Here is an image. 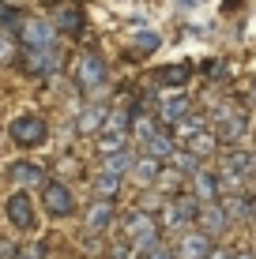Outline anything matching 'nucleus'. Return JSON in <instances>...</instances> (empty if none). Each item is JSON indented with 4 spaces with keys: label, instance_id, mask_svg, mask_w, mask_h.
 Wrapping results in <instances>:
<instances>
[{
    "label": "nucleus",
    "instance_id": "f257e3e1",
    "mask_svg": "<svg viewBox=\"0 0 256 259\" xmlns=\"http://www.w3.org/2000/svg\"><path fill=\"white\" fill-rule=\"evenodd\" d=\"M121 237L136 248V255H143V252H151L155 244H162V226H158V218L151 210L132 207L125 218H121Z\"/></svg>",
    "mask_w": 256,
    "mask_h": 259
},
{
    "label": "nucleus",
    "instance_id": "f03ea898",
    "mask_svg": "<svg viewBox=\"0 0 256 259\" xmlns=\"http://www.w3.org/2000/svg\"><path fill=\"white\" fill-rule=\"evenodd\" d=\"M173 132H177V147H185L192 158H200V162L211 158V154H215V147H218V136L204 124L200 113H189V117H185Z\"/></svg>",
    "mask_w": 256,
    "mask_h": 259
},
{
    "label": "nucleus",
    "instance_id": "7ed1b4c3",
    "mask_svg": "<svg viewBox=\"0 0 256 259\" xmlns=\"http://www.w3.org/2000/svg\"><path fill=\"white\" fill-rule=\"evenodd\" d=\"M196 214H200V203L192 195H173L158 207V226L166 233H185V229L196 226Z\"/></svg>",
    "mask_w": 256,
    "mask_h": 259
},
{
    "label": "nucleus",
    "instance_id": "20e7f679",
    "mask_svg": "<svg viewBox=\"0 0 256 259\" xmlns=\"http://www.w3.org/2000/svg\"><path fill=\"white\" fill-rule=\"evenodd\" d=\"M215 117V136L218 143H230V147H237L245 136H249V113L241 109V105H230V102H218V109L211 113Z\"/></svg>",
    "mask_w": 256,
    "mask_h": 259
},
{
    "label": "nucleus",
    "instance_id": "39448f33",
    "mask_svg": "<svg viewBox=\"0 0 256 259\" xmlns=\"http://www.w3.org/2000/svg\"><path fill=\"white\" fill-rule=\"evenodd\" d=\"M76 83L83 94H102L105 87H109V68H105V60L98 57V53H79L76 60Z\"/></svg>",
    "mask_w": 256,
    "mask_h": 259
},
{
    "label": "nucleus",
    "instance_id": "423d86ee",
    "mask_svg": "<svg viewBox=\"0 0 256 259\" xmlns=\"http://www.w3.org/2000/svg\"><path fill=\"white\" fill-rule=\"evenodd\" d=\"M128 117L132 113H125V109H109L105 113V124L98 128V136H94L98 154H117V150L128 147Z\"/></svg>",
    "mask_w": 256,
    "mask_h": 259
},
{
    "label": "nucleus",
    "instance_id": "0eeeda50",
    "mask_svg": "<svg viewBox=\"0 0 256 259\" xmlns=\"http://www.w3.org/2000/svg\"><path fill=\"white\" fill-rule=\"evenodd\" d=\"M4 218L8 226L15 229V233H34V226H38V210H34V199L26 192H12L4 199Z\"/></svg>",
    "mask_w": 256,
    "mask_h": 259
},
{
    "label": "nucleus",
    "instance_id": "6e6552de",
    "mask_svg": "<svg viewBox=\"0 0 256 259\" xmlns=\"http://www.w3.org/2000/svg\"><path fill=\"white\" fill-rule=\"evenodd\" d=\"M155 120L158 124H170V128H177V124L192 113V102H189V94L185 91H162L155 98Z\"/></svg>",
    "mask_w": 256,
    "mask_h": 259
},
{
    "label": "nucleus",
    "instance_id": "1a4fd4ad",
    "mask_svg": "<svg viewBox=\"0 0 256 259\" xmlns=\"http://www.w3.org/2000/svg\"><path fill=\"white\" fill-rule=\"evenodd\" d=\"M8 136H12V143H19V147H42L49 136L46 120L34 117V113H19L12 124H8Z\"/></svg>",
    "mask_w": 256,
    "mask_h": 259
},
{
    "label": "nucleus",
    "instance_id": "9d476101",
    "mask_svg": "<svg viewBox=\"0 0 256 259\" xmlns=\"http://www.w3.org/2000/svg\"><path fill=\"white\" fill-rule=\"evenodd\" d=\"M42 207H46L53 218H64V214L76 210V199L68 192L64 181H42Z\"/></svg>",
    "mask_w": 256,
    "mask_h": 259
},
{
    "label": "nucleus",
    "instance_id": "9b49d317",
    "mask_svg": "<svg viewBox=\"0 0 256 259\" xmlns=\"http://www.w3.org/2000/svg\"><path fill=\"white\" fill-rule=\"evenodd\" d=\"M207 252H211V237L196 226L177 233V240H173V259H207Z\"/></svg>",
    "mask_w": 256,
    "mask_h": 259
},
{
    "label": "nucleus",
    "instance_id": "f8f14e48",
    "mask_svg": "<svg viewBox=\"0 0 256 259\" xmlns=\"http://www.w3.org/2000/svg\"><path fill=\"white\" fill-rule=\"evenodd\" d=\"M223 173H230V177H237V181L249 184L256 177V154H252V150H245V147H230L223 154Z\"/></svg>",
    "mask_w": 256,
    "mask_h": 259
},
{
    "label": "nucleus",
    "instance_id": "ddd939ff",
    "mask_svg": "<svg viewBox=\"0 0 256 259\" xmlns=\"http://www.w3.org/2000/svg\"><path fill=\"white\" fill-rule=\"evenodd\" d=\"M189 181H192V184H189V195H192L196 203H218V195H223V192H218V177L211 173L207 165H200Z\"/></svg>",
    "mask_w": 256,
    "mask_h": 259
},
{
    "label": "nucleus",
    "instance_id": "4468645a",
    "mask_svg": "<svg viewBox=\"0 0 256 259\" xmlns=\"http://www.w3.org/2000/svg\"><path fill=\"white\" fill-rule=\"evenodd\" d=\"M23 41H26V49L57 46V26L46 23V19H26V23H23Z\"/></svg>",
    "mask_w": 256,
    "mask_h": 259
},
{
    "label": "nucleus",
    "instance_id": "2eb2a0df",
    "mask_svg": "<svg viewBox=\"0 0 256 259\" xmlns=\"http://www.w3.org/2000/svg\"><path fill=\"white\" fill-rule=\"evenodd\" d=\"M139 150H143V154H151V158H158V162H166V158H170L173 150H177V139H173L170 132H166L162 124H158L151 136L143 139V147H139Z\"/></svg>",
    "mask_w": 256,
    "mask_h": 259
},
{
    "label": "nucleus",
    "instance_id": "dca6fc26",
    "mask_svg": "<svg viewBox=\"0 0 256 259\" xmlns=\"http://www.w3.org/2000/svg\"><path fill=\"white\" fill-rule=\"evenodd\" d=\"M26 68L34 75H53L60 68V53L57 46H46V49H26Z\"/></svg>",
    "mask_w": 256,
    "mask_h": 259
},
{
    "label": "nucleus",
    "instance_id": "f3484780",
    "mask_svg": "<svg viewBox=\"0 0 256 259\" xmlns=\"http://www.w3.org/2000/svg\"><path fill=\"white\" fill-rule=\"evenodd\" d=\"M226 226H230V218H226L223 203H200V214H196V229H204V233H223Z\"/></svg>",
    "mask_w": 256,
    "mask_h": 259
},
{
    "label": "nucleus",
    "instance_id": "a211bd4d",
    "mask_svg": "<svg viewBox=\"0 0 256 259\" xmlns=\"http://www.w3.org/2000/svg\"><path fill=\"white\" fill-rule=\"evenodd\" d=\"M158 173H162V162L151 154H139V158H132V169H128V177L136 184H143V188H151V184H158Z\"/></svg>",
    "mask_w": 256,
    "mask_h": 259
},
{
    "label": "nucleus",
    "instance_id": "6ab92c4d",
    "mask_svg": "<svg viewBox=\"0 0 256 259\" xmlns=\"http://www.w3.org/2000/svg\"><path fill=\"white\" fill-rule=\"evenodd\" d=\"M109 222H113V199H94L91 207H87V229H91V233L109 229Z\"/></svg>",
    "mask_w": 256,
    "mask_h": 259
},
{
    "label": "nucleus",
    "instance_id": "aec40b11",
    "mask_svg": "<svg viewBox=\"0 0 256 259\" xmlns=\"http://www.w3.org/2000/svg\"><path fill=\"white\" fill-rule=\"evenodd\" d=\"M185 79H189V64H162V68H155L151 83H162V87H170V91H177Z\"/></svg>",
    "mask_w": 256,
    "mask_h": 259
},
{
    "label": "nucleus",
    "instance_id": "412c9836",
    "mask_svg": "<svg viewBox=\"0 0 256 259\" xmlns=\"http://www.w3.org/2000/svg\"><path fill=\"white\" fill-rule=\"evenodd\" d=\"M105 113H109V109H105V105H98V102L87 105V109L79 113V132H83V136H98V128L105 124Z\"/></svg>",
    "mask_w": 256,
    "mask_h": 259
},
{
    "label": "nucleus",
    "instance_id": "4be33fe9",
    "mask_svg": "<svg viewBox=\"0 0 256 259\" xmlns=\"http://www.w3.org/2000/svg\"><path fill=\"white\" fill-rule=\"evenodd\" d=\"M121 184H125V177L109 173V169H98V173H94V195H98V199H113V195L121 192Z\"/></svg>",
    "mask_w": 256,
    "mask_h": 259
},
{
    "label": "nucleus",
    "instance_id": "5701e85b",
    "mask_svg": "<svg viewBox=\"0 0 256 259\" xmlns=\"http://www.w3.org/2000/svg\"><path fill=\"white\" fill-rule=\"evenodd\" d=\"M132 150H117V154H102V165L98 169H109V173H117V177H128V169H132Z\"/></svg>",
    "mask_w": 256,
    "mask_h": 259
},
{
    "label": "nucleus",
    "instance_id": "b1692460",
    "mask_svg": "<svg viewBox=\"0 0 256 259\" xmlns=\"http://www.w3.org/2000/svg\"><path fill=\"white\" fill-rule=\"evenodd\" d=\"M166 162H170V169H177L181 177H192V173H196L200 165H204V162H200V158H192V154H189V150H185V147H177V150H173L170 158H166Z\"/></svg>",
    "mask_w": 256,
    "mask_h": 259
},
{
    "label": "nucleus",
    "instance_id": "393cba45",
    "mask_svg": "<svg viewBox=\"0 0 256 259\" xmlns=\"http://www.w3.org/2000/svg\"><path fill=\"white\" fill-rule=\"evenodd\" d=\"M8 177H12L15 184H42V169L34 162H15L12 169H8Z\"/></svg>",
    "mask_w": 256,
    "mask_h": 259
},
{
    "label": "nucleus",
    "instance_id": "a878e982",
    "mask_svg": "<svg viewBox=\"0 0 256 259\" xmlns=\"http://www.w3.org/2000/svg\"><path fill=\"white\" fill-rule=\"evenodd\" d=\"M128 41H132V46H136V49H143V53H155L158 46H162V38H158L155 30H143V26H132Z\"/></svg>",
    "mask_w": 256,
    "mask_h": 259
},
{
    "label": "nucleus",
    "instance_id": "bb28decb",
    "mask_svg": "<svg viewBox=\"0 0 256 259\" xmlns=\"http://www.w3.org/2000/svg\"><path fill=\"white\" fill-rule=\"evenodd\" d=\"M57 26L68 34H83V15L76 12V8H60L57 12Z\"/></svg>",
    "mask_w": 256,
    "mask_h": 259
},
{
    "label": "nucleus",
    "instance_id": "cd10ccee",
    "mask_svg": "<svg viewBox=\"0 0 256 259\" xmlns=\"http://www.w3.org/2000/svg\"><path fill=\"white\" fill-rule=\"evenodd\" d=\"M143 259H173V248H166V244H155L151 252H143Z\"/></svg>",
    "mask_w": 256,
    "mask_h": 259
},
{
    "label": "nucleus",
    "instance_id": "c85d7f7f",
    "mask_svg": "<svg viewBox=\"0 0 256 259\" xmlns=\"http://www.w3.org/2000/svg\"><path fill=\"white\" fill-rule=\"evenodd\" d=\"M12 53H15L12 38H8V34H0V64H4V60H12Z\"/></svg>",
    "mask_w": 256,
    "mask_h": 259
},
{
    "label": "nucleus",
    "instance_id": "c756f323",
    "mask_svg": "<svg viewBox=\"0 0 256 259\" xmlns=\"http://www.w3.org/2000/svg\"><path fill=\"white\" fill-rule=\"evenodd\" d=\"M12 259H42L34 248H19V252H12Z\"/></svg>",
    "mask_w": 256,
    "mask_h": 259
},
{
    "label": "nucleus",
    "instance_id": "7c9ffc66",
    "mask_svg": "<svg viewBox=\"0 0 256 259\" xmlns=\"http://www.w3.org/2000/svg\"><path fill=\"white\" fill-rule=\"evenodd\" d=\"M207 259H230V252H226V248H211Z\"/></svg>",
    "mask_w": 256,
    "mask_h": 259
},
{
    "label": "nucleus",
    "instance_id": "2f4dec72",
    "mask_svg": "<svg viewBox=\"0 0 256 259\" xmlns=\"http://www.w3.org/2000/svg\"><path fill=\"white\" fill-rule=\"evenodd\" d=\"M230 259H256L252 252H230Z\"/></svg>",
    "mask_w": 256,
    "mask_h": 259
},
{
    "label": "nucleus",
    "instance_id": "473e14b6",
    "mask_svg": "<svg viewBox=\"0 0 256 259\" xmlns=\"http://www.w3.org/2000/svg\"><path fill=\"white\" fill-rule=\"evenodd\" d=\"M249 91H252V98H256V83H252V87H249Z\"/></svg>",
    "mask_w": 256,
    "mask_h": 259
}]
</instances>
